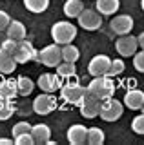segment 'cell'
<instances>
[{
	"mask_svg": "<svg viewBox=\"0 0 144 145\" xmlns=\"http://www.w3.org/2000/svg\"><path fill=\"white\" fill-rule=\"evenodd\" d=\"M88 93L95 94L100 100H106V98H111L115 94V84L111 82V76H93V80L89 82V85L86 87Z\"/></svg>",
	"mask_w": 144,
	"mask_h": 145,
	"instance_id": "6da1fadb",
	"label": "cell"
},
{
	"mask_svg": "<svg viewBox=\"0 0 144 145\" xmlns=\"http://www.w3.org/2000/svg\"><path fill=\"white\" fill-rule=\"evenodd\" d=\"M77 36V27H75L71 22H57L53 24L51 27V38L53 42L58 44V45H66V44H71V40Z\"/></svg>",
	"mask_w": 144,
	"mask_h": 145,
	"instance_id": "7a4b0ae2",
	"label": "cell"
},
{
	"mask_svg": "<svg viewBox=\"0 0 144 145\" xmlns=\"http://www.w3.org/2000/svg\"><path fill=\"white\" fill-rule=\"evenodd\" d=\"M124 112V105L119 102V100H115L113 96L111 98H106L104 102H102V107H100V116L104 121H117L120 116H122Z\"/></svg>",
	"mask_w": 144,
	"mask_h": 145,
	"instance_id": "3957f363",
	"label": "cell"
},
{
	"mask_svg": "<svg viewBox=\"0 0 144 145\" xmlns=\"http://www.w3.org/2000/svg\"><path fill=\"white\" fill-rule=\"evenodd\" d=\"M13 56H15V60L18 63H28L31 60H37L40 62V56L37 53V49L33 47V44L28 42V40H18V45H17L15 53H13Z\"/></svg>",
	"mask_w": 144,
	"mask_h": 145,
	"instance_id": "277c9868",
	"label": "cell"
},
{
	"mask_svg": "<svg viewBox=\"0 0 144 145\" xmlns=\"http://www.w3.org/2000/svg\"><path fill=\"white\" fill-rule=\"evenodd\" d=\"M102 102H104V100H100L98 96H95V94H91V93L86 91V96H84L82 103H80V114H82L84 118H88V120L98 116L100 114Z\"/></svg>",
	"mask_w": 144,
	"mask_h": 145,
	"instance_id": "5b68a950",
	"label": "cell"
},
{
	"mask_svg": "<svg viewBox=\"0 0 144 145\" xmlns=\"http://www.w3.org/2000/svg\"><path fill=\"white\" fill-rule=\"evenodd\" d=\"M57 105H58L57 98L53 96L51 93H44V91H42V94H38V96L33 100V111L40 116L53 112L57 109Z\"/></svg>",
	"mask_w": 144,
	"mask_h": 145,
	"instance_id": "8992f818",
	"label": "cell"
},
{
	"mask_svg": "<svg viewBox=\"0 0 144 145\" xmlns=\"http://www.w3.org/2000/svg\"><path fill=\"white\" fill-rule=\"evenodd\" d=\"M38 56H40V62L46 67H57L58 63L62 62V47L58 44L46 45V47L38 53Z\"/></svg>",
	"mask_w": 144,
	"mask_h": 145,
	"instance_id": "52a82bcc",
	"label": "cell"
},
{
	"mask_svg": "<svg viewBox=\"0 0 144 145\" xmlns=\"http://www.w3.org/2000/svg\"><path fill=\"white\" fill-rule=\"evenodd\" d=\"M60 96H62V100H66L67 103L80 105L84 96H86V87H82V85H79V84L62 85L60 87Z\"/></svg>",
	"mask_w": 144,
	"mask_h": 145,
	"instance_id": "ba28073f",
	"label": "cell"
},
{
	"mask_svg": "<svg viewBox=\"0 0 144 145\" xmlns=\"http://www.w3.org/2000/svg\"><path fill=\"white\" fill-rule=\"evenodd\" d=\"M77 18H79V25L86 31H97L102 24L100 13L97 9H82V13Z\"/></svg>",
	"mask_w": 144,
	"mask_h": 145,
	"instance_id": "9c48e42d",
	"label": "cell"
},
{
	"mask_svg": "<svg viewBox=\"0 0 144 145\" xmlns=\"http://www.w3.org/2000/svg\"><path fill=\"white\" fill-rule=\"evenodd\" d=\"M115 49L120 56H133L139 49V40L137 36H131V35H122L119 36V40L115 42Z\"/></svg>",
	"mask_w": 144,
	"mask_h": 145,
	"instance_id": "30bf717a",
	"label": "cell"
},
{
	"mask_svg": "<svg viewBox=\"0 0 144 145\" xmlns=\"http://www.w3.org/2000/svg\"><path fill=\"white\" fill-rule=\"evenodd\" d=\"M110 65H111V58L106 56V54H97L93 56L88 63V72L91 76H104L108 74L110 71Z\"/></svg>",
	"mask_w": 144,
	"mask_h": 145,
	"instance_id": "8fae6325",
	"label": "cell"
},
{
	"mask_svg": "<svg viewBox=\"0 0 144 145\" xmlns=\"http://www.w3.org/2000/svg\"><path fill=\"white\" fill-rule=\"evenodd\" d=\"M110 27L113 33H117L119 36L122 35H129L133 29V18L129 15H117L115 18H111Z\"/></svg>",
	"mask_w": 144,
	"mask_h": 145,
	"instance_id": "7c38bea8",
	"label": "cell"
},
{
	"mask_svg": "<svg viewBox=\"0 0 144 145\" xmlns=\"http://www.w3.org/2000/svg\"><path fill=\"white\" fill-rule=\"evenodd\" d=\"M37 85L40 87V91L44 93H55L57 89L62 87L60 84V76L53 74V72H46V74H40V78L37 82Z\"/></svg>",
	"mask_w": 144,
	"mask_h": 145,
	"instance_id": "4fadbf2b",
	"label": "cell"
},
{
	"mask_svg": "<svg viewBox=\"0 0 144 145\" xmlns=\"http://www.w3.org/2000/svg\"><path fill=\"white\" fill-rule=\"evenodd\" d=\"M124 105L131 111H139L144 105V91L141 89H129L124 94Z\"/></svg>",
	"mask_w": 144,
	"mask_h": 145,
	"instance_id": "5bb4252c",
	"label": "cell"
},
{
	"mask_svg": "<svg viewBox=\"0 0 144 145\" xmlns=\"http://www.w3.org/2000/svg\"><path fill=\"white\" fill-rule=\"evenodd\" d=\"M88 138V129L80 123H75L67 129V142L73 143V145H80V143H86Z\"/></svg>",
	"mask_w": 144,
	"mask_h": 145,
	"instance_id": "9a60e30c",
	"label": "cell"
},
{
	"mask_svg": "<svg viewBox=\"0 0 144 145\" xmlns=\"http://www.w3.org/2000/svg\"><path fill=\"white\" fill-rule=\"evenodd\" d=\"M17 63L18 62L15 60V56H13L11 53L4 51V49L0 47V72H2V74H11V72L17 69Z\"/></svg>",
	"mask_w": 144,
	"mask_h": 145,
	"instance_id": "2e32d148",
	"label": "cell"
},
{
	"mask_svg": "<svg viewBox=\"0 0 144 145\" xmlns=\"http://www.w3.org/2000/svg\"><path fill=\"white\" fill-rule=\"evenodd\" d=\"M6 36L13 40H24L26 38V25L20 20H11L6 29Z\"/></svg>",
	"mask_w": 144,
	"mask_h": 145,
	"instance_id": "e0dca14e",
	"label": "cell"
},
{
	"mask_svg": "<svg viewBox=\"0 0 144 145\" xmlns=\"http://www.w3.org/2000/svg\"><path fill=\"white\" fill-rule=\"evenodd\" d=\"M31 134H33L35 143H48V140L51 138V129L44 123H38L31 127Z\"/></svg>",
	"mask_w": 144,
	"mask_h": 145,
	"instance_id": "ac0fdd59",
	"label": "cell"
},
{
	"mask_svg": "<svg viewBox=\"0 0 144 145\" xmlns=\"http://www.w3.org/2000/svg\"><path fill=\"white\" fill-rule=\"evenodd\" d=\"M120 7V0H97V11L100 15H113V13L119 11Z\"/></svg>",
	"mask_w": 144,
	"mask_h": 145,
	"instance_id": "d6986e66",
	"label": "cell"
},
{
	"mask_svg": "<svg viewBox=\"0 0 144 145\" xmlns=\"http://www.w3.org/2000/svg\"><path fill=\"white\" fill-rule=\"evenodd\" d=\"M17 94H18V91H17V80H2L0 82V98L13 100Z\"/></svg>",
	"mask_w": 144,
	"mask_h": 145,
	"instance_id": "ffe728a7",
	"label": "cell"
},
{
	"mask_svg": "<svg viewBox=\"0 0 144 145\" xmlns=\"http://www.w3.org/2000/svg\"><path fill=\"white\" fill-rule=\"evenodd\" d=\"M84 9V0H66L64 4V15L67 18H77Z\"/></svg>",
	"mask_w": 144,
	"mask_h": 145,
	"instance_id": "44dd1931",
	"label": "cell"
},
{
	"mask_svg": "<svg viewBox=\"0 0 144 145\" xmlns=\"http://www.w3.org/2000/svg\"><path fill=\"white\" fill-rule=\"evenodd\" d=\"M104 140H106V136H104V131L100 127H89L88 129L86 142L89 145H100V143H104Z\"/></svg>",
	"mask_w": 144,
	"mask_h": 145,
	"instance_id": "7402d4cb",
	"label": "cell"
},
{
	"mask_svg": "<svg viewBox=\"0 0 144 145\" xmlns=\"http://www.w3.org/2000/svg\"><path fill=\"white\" fill-rule=\"evenodd\" d=\"M33 89H35V84H33V80L28 78V76L17 78V91H18L20 96H28V94L33 93Z\"/></svg>",
	"mask_w": 144,
	"mask_h": 145,
	"instance_id": "603a6c76",
	"label": "cell"
},
{
	"mask_svg": "<svg viewBox=\"0 0 144 145\" xmlns=\"http://www.w3.org/2000/svg\"><path fill=\"white\" fill-rule=\"evenodd\" d=\"M80 58V51H79V47H75L73 44H66V45H62V60L64 62H77Z\"/></svg>",
	"mask_w": 144,
	"mask_h": 145,
	"instance_id": "cb8c5ba5",
	"label": "cell"
},
{
	"mask_svg": "<svg viewBox=\"0 0 144 145\" xmlns=\"http://www.w3.org/2000/svg\"><path fill=\"white\" fill-rule=\"evenodd\" d=\"M24 6L31 13H44L49 7V0H24Z\"/></svg>",
	"mask_w": 144,
	"mask_h": 145,
	"instance_id": "d4e9b609",
	"label": "cell"
},
{
	"mask_svg": "<svg viewBox=\"0 0 144 145\" xmlns=\"http://www.w3.org/2000/svg\"><path fill=\"white\" fill-rule=\"evenodd\" d=\"M13 112H15V103H13L11 100L0 98V121L9 120V118L13 116Z\"/></svg>",
	"mask_w": 144,
	"mask_h": 145,
	"instance_id": "484cf974",
	"label": "cell"
},
{
	"mask_svg": "<svg viewBox=\"0 0 144 145\" xmlns=\"http://www.w3.org/2000/svg\"><path fill=\"white\" fill-rule=\"evenodd\" d=\"M75 71H77V67H75L73 62H64L62 60L57 65V74L60 76V78H69V76L75 74Z\"/></svg>",
	"mask_w": 144,
	"mask_h": 145,
	"instance_id": "4316f807",
	"label": "cell"
},
{
	"mask_svg": "<svg viewBox=\"0 0 144 145\" xmlns=\"http://www.w3.org/2000/svg\"><path fill=\"white\" fill-rule=\"evenodd\" d=\"M122 71H124V62L120 58H115V60H111L108 76H119V74H122Z\"/></svg>",
	"mask_w": 144,
	"mask_h": 145,
	"instance_id": "83f0119b",
	"label": "cell"
},
{
	"mask_svg": "<svg viewBox=\"0 0 144 145\" xmlns=\"http://www.w3.org/2000/svg\"><path fill=\"white\" fill-rule=\"evenodd\" d=\"M131 129L135 134H144V112L131 120Z\"/></svg>",
	"mask_w": 144,
	"mask_h": 145,
	"instance_id": "f1b7e54d",
	"label": "cell"
},
{
	"mask_svg": "<svg viewBox=\"0 0 144 145\" xmlns=\"http://www.w3.org/2000/svg\"><path fill=\"white\" fill-rule=\"evenodd\" d=\"M11 133H13V138L18 136V134H24V133H31V125L28 123V121H18V123L13 125Z\"/></svg>",
	"mask_w": 144,
	"mask_h": 145,
	"instance_id": "f546056e",
	"label": "cell"
},
{
	"mask_svg": "<svg viewBox=\"0 0 144 145\" xmlns=\"http://www.w3.org/2000/svg\"><path fill=\"white\" fill-rule=\"evenodd\" d=\"M133 67L139 72H144V49H141L139 53L133 54Z\"/></svg>",
	"mask_w": 144,
	"mask_h": 145,
	"instance_id": "4dcf8cb0",
	"label": "cell"
},
{
	"mask_svg": "<svg viewBox=\"0 0 144 145\" xmlns=\"http://www.w3.org/2000/svg\"><path fill=\"white\" fill-rule=\"evenodd\" d=\"M15 143H17V145H33V143H35L33 134H31V133H24V134L15 136Z\"/></svg>",
	"mask_w": 144,
	"mask_h": 145,
	"instance_id": "1f68e13d",
	"label": "cell"
},
{
	"mask_svg": "<svg viewBox=\"0 0 144 145\" xmlns=\"http://www.w3.org/2000/svg\"><path fill=\"white\" fill-rule=\"evenodd\" d=\"M17 45H18V40H13V38H6L2 42V45L0 47L4 49V51H7V53H15V49H17Z\"/></svg>",
	"mask_w": 144,
	"mask_h": 145,
	"instance_id": "d6a6232c",
	"label": "cell"
},
{
	"mask_svg": "<svg viewBox=\"0 0 144 145\" xmlns=\"http://www.w3.org/2000/svg\"><path fill=\"white\" fill-rule=\"evenodd\" d=\"M9 22H11L9 15H7L6 11H2V9H0V31H6L7 25H9Z\"/></svg>",
	"mask_w": 144,
	"mask_h": 145,
	"instance_id": "836d02e7",
	"label": "cell"
},
{
	"mask_svg": "<svg viewBox=\"0 0 144 145\" xmlns=\"http://www.w3.org/2000/svg\"><path fill=\"white\" fill-rule=\"evenodd\" d=\"M137 40H139V47H141V49H144V31H142V33L137 36Z\"/></svg>",
	"mask_w": 144,
	"mask_h": 145,
	"instance_id": "e575fe53",
	"label": "cell"
},
{
	"mask_svg": "<svg viewBox=\"0 0 144 145\" xmlns=\"http://www.w3.org/2000/svg\"><path fill=\"white\" fill-rule=\"evenodd\" d=\"M9 143H13V140H9V138H0V145H9Z\"/></svg>",
	"mask_w": 144,
	"mask_h": 145,
	"instance_id": "d590c367",
	"label": "cell"
},
{
	"mask_svg": "<svg viewBox=\"0 0 144 145\" xmlns=\"http://www.w3.org/2000/svg\"><path fill=\"white\" fill-rule=\"evenodd\" d=\"M6 38H7V36H6V31H0V45H2V42Z\"/></svg>",
	"mask_w": 144,
	"mask_h": 145,
	"instance_id": "8d00e7d4",
	"label": "cell"
},
{
	"mask_svg": "<svg viewBox=\"0 0 144 145\" xmlns=\"http://www.w3.org/2000/svg\"><path fill=\"white\" fill-rule=\"evenodd\" d=\"M141 7H142V11H144V0H141Z\"/></svg>",
	"mask_w": 144,
	"mask_h": 145,
	"instance_id": "74e56055",
	"label": "cell"
},
{
	"mask_svg": "<svg viewBox=\"0 0 144 145\" xmlns=\"http://www.w3.org/2000/svg\"><path fill=\"white\" fill-rule=\"evenodd\" d=\"M142 112H144V105H142Z\"/></svg>",
	"mask_w": 144,
	"mask_h": 145,
	"instance_id": "f35d334b",
	"label": "cell"
}]
</instances>
